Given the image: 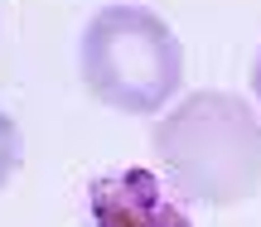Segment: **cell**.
<instances>
[{
	"label": "cell",
	"mask_w": 261,
	"mask_h": 227,
	"mask_svg": "<svg viewBox=\"0 0 261 227\" xmlns=\"http://www.w3.org/2000/svg\"><path fill=\"white\" fill-rule=\"evenodd\" d=\"M83 82L112 111H165L184 82V48L155 10L107 5L83 34Z\"/></svg>",
	"instance_id": "2"
},
{
	"label": "cell",
	"mask_w": 261,
	"mask_h": 227,
	"mask_svg": "<svg viewBox=\"0 0 261 227\" xmlns=\"http://www.w3.org/2000/svg\"><path fill=\"white\" fill-rule=\"evenodd\" d=\"M160 164L194 203H242L261 193V121L232 92H194L150 131Z\"/></svg>",
	"instance_id": "1"
},
{
	"label": "cell",
	"mask_w": 261,
	"mask_h": 227,
	"mask_svg": "<svg viewBox=\"0 0 261 227\" xmlns=\"http://www.w3.org/2000/svg\"><path fill=\"white\" fill-rule=\"evenodd\" d=\"M15 164H19V131H15V121L0 111V189H5V179L15 174Z\"/></svg>",
	"instance_id": "4"
},
{
	"label": "cell",
	"mask_w": 261,
	"mask_h": 227,
	"mask_svg": "<svg viewBox=\"0 0 261 227\" xmlns=\"http://www.w3.org/2000/svg\"><path fill=\"white\" fill-rule=\"evenodd\" d=\"M92 227H189L150 169L112 174L92 189Z\"/></svg>",
	"instance_id": "3"
},
{
	"label": "cell",
	"mask_w": 261,
	"mask_h": 227,
	"mask_svg": "<svg viewBox=\"0 0 261 227\" xmlns=\"http://www.w3.org/2000/svg\"><path fill=\"white\" fill-rule=\"evenodd\" d=\"M252 87H256V102H261V58H256V68H252Z\"/></svg>",
	"instance_id": "5"
}]
</instances>
